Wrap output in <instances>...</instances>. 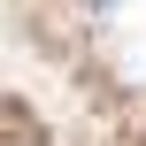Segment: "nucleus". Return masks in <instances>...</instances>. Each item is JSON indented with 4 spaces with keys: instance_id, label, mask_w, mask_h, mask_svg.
<instances>
[{
    "instance_id": "nucleus-1",
    "label": "nucleus",
    "mask_w": 146,
    "mask_h": 146,
    "mask_svg": "<svg viewBox=\"0 0 146 146\" xmlns=\"http://www.w3.org/2000/svg\"><path fill=\"white\" fill-rule=\"evenodd\" d=\"M92 8H108V0H92Z\"/></svg>"
}]
</instances>
